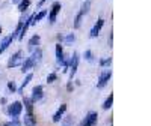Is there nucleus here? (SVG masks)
I'll use <instances>...</instances> for the list:
<instances>
[{"label":"nucleus","instance_id":"obj_1","mask_svg":"<svg viewBox=\"0 0 151 126\" xmlns=\"http://www.w3.org/2000/svg\"><path fill=\"white\" fill-rule=\"evenodd\" d=\"M79 59H80L79 54L74 51L73 56H71V59H70V65H68V69H70V81H73L76 72H77V68H79Z\"/></svg>","mask_w":151,"mask_h":126},{"label":"nucleus","instance_id":"obj_2","mask_svg":"<svg viewBox=\"0 0 151 126\" xmlns=\"http://www.w3.org/2000/svg\"><path fill=\"white\" fill-rule=\"evenodd\" d=\"M110 77H112V71L109 68H104V71L100 74L98 81H97V87H98V89H103V87L107 84V81L110 80Z\"/></svg>","mask_w":151,"mask_h":126},{"label":"nucleus","instance_id":"obj_3","mask_svg":"<svg viewBox=\"0 0 151 126\" xmlns=\"http://www.w3.org/2000/svg\"><path fill=\"white\" fill-rule=\"evenodd\" d=\"M21 111H23V104L18 102V101L12 102V104L8 107V114H9L11 117H14V119H17V117L21 114Z\"/></svg>","mask_w":151,"mask_h":126},{"label":"nucleus","instance_id":"obj_4","mask_svg":"<svg viewBox=\"0 0 151 126\" xmlns=\"http://www.w3.org/2000/svg\"><path fill=\"white\" fill-rule=\"evenodd\" d=\"M97 122H98V114H97L95 111H89L79 126H95Z\"/></svg>","mask_w":151,"mask_h":126},{"label":"nucleus","instance_id":"obj_5","mask_svg":"<svg viewBox=\"0 0 151 126\" xmlns=\"http://www.w3.org/2000/svg\"><path fill=\"white\" fill-rule=\"evenodd\" d=\"M60 9H62V5H60L59 2H55V3L52 5V8H50V12H48V23H50V24H55V23H56V17H58V14L60 12Z\"/></svg>","mask_w":151,"mask_h":126},{"label":"nucleus","instance_id":"obj_6","mask_svg":"<svg viewBox=\"0 0 151 126\" xmlns=\"http://www.w3.org/2000/svg\"><path fill=\"white\" fill-rule=\"evenodd\" d=\"M23 63V53L21 51H17L15 54H12L9 62H8V68L12 69V68H15V66H20Z\"/></svg>","mask_w":151,"mask_h":126},{"label":"nucleus","instance_id":"obj_7","mask_svg":"<svg viewBox=\"0 0 151 126\" xmlns=\"http://www.w3.org/2000/svg\"><path fill=\"white\" fill-rule=\"evenodd\" d=\"M42 92H44V87H42V86H36V87H33L32 96H30V99H32V102H33V104L42 99V95H44Z\"/></svg>","mask_w":151,"mask_h":126},{"label":"nucleus","instance_id":"obj_8","mask_svg":"<svg viewBox=\"0 0 151 126\" xmlns=\"http://www.w3.org/2000/svg\"><path fill=\"white\" fill-rule=\"evenodd\" d=\"M32 26V15L30 17H27L26 20L23 21V26H21V30H20V33H18V39L20 41H23L24 39V35L27 33V29Z\"/></svg>","mask_w":151,"mask_h":126},{"label":"nucleus","instance_id":"obj_9","mask_svg":"<svg viewBox=\"0 0 151 126\" xmlns=\"http://www.w3.org/2000/svg\"><path fill=\"white\" fill-rule=\"evenodd\" d=\"M104 26V20L103 18H98L97 20V23L94 24V27L91 29V33H89V38H97L98 36V33H100V30H101V27Z\"/></svg>","mask_w":151,"mask_h":126},{"label":"nucleus","instance_id":"obj_10","mask_svg":"<svg viewBox=\"0 0 151 126\" xmlns=\"http://www.w3.org/2000/svg\"><path fill=\"white\" fill-rule=\"evenodd\" d=\"M56 62L62 66L65 63V54H64V50H62L60 44H56Z\"/></svg>","mask_w":151,"mask_h":126},{"label":"nucleus","instance_id":"obj_11","mask_svg":"<svg viewBox=\"0 0 151 126\" xmlns=\"http://www.w3.org/2000/svg\"><path fill=\"white\" fill-rule=\"evenodd\" d=\"M30 59L33 60L35 65H40V63L42 62V50H41V48H35L33 51H32Z\"/></svg>","mask_w":151,"mask_h":126},{"label":"nucleus","instance_id":"obj_12","mask_svg":"<svg viewBox=\"0 0 151 126\" xmlns=\"http://www.w3.org/2000/svg\"><path fill=\"white\" fill-rule=\"evenodd\" d=\"M35 68V63H33V60L30 59V57H27L26 60L23 62V65H21V72L23 74H27L30 69H33Z\"/></svg>","mask_w":151,"mask_h":126},{"label":"nucleus","instance_id":"obj_13","mask_svg":"<svg viewBox=\"0 0 151 126\" xmlns=\"http://www.w3.org/2000/svg\"><path fill=\"white\" fill-rule=\"evenodd\" d=\"M40 39H41V38L38 35H33L30 38L29 42H27V50H29V51H33L35 48H38V45H40Z\"/></svg>","mask_w":151,"mask_h":126},{"label":"nucleus","instance_id":"obj_14","mask_svg":"<svg viewBox=\"0 0 151 126\" xmlns=\"http://www.w3.org/2000/svg\"><path fill=\"white\" fill-rule=\"evenodd\" d=\"M67 111V104H62L60 107H59V110L53 114V122L55 123H58V122H60V119H62V116H64V113Z\"/></svg>","mask_w":151,"mask_h":126},{"label":"nucleus","instance_id":"obj_15","mask_svg":"<svg viewBox=\"0 0 151 126\" xmlns=\"http://www.w3.org/2000/svg\"><path fill=\"white\" fill-rule=\"evenodd\" d=\"M12 38L11 36H6V38H3V41H2V44H0V54H3L6 50H8V47L12 44Z\"/></svg>","mask_w":151,"mask_h":126},{"label":"nucleus","instance_id":"obj_16","mask_svg":"<svg viewBox=\"0 0 151 126\" xmlns=\"http://www.w3.org/2000/svg\"><path fill=\"white\" fill-rule=\"evenodd\" d=\"M21 104L24 105V108H26L27 114H33V102H32V99H30V98H24Z\"/></svg>","mask_w":151,"mask_h":126},{"label":"nucleus","instance_id":"obj_17","mask_svg":"<svg viewBox=\"0 0 151 126\" xmlns=\"http://www.w3.org/2000/svg\"><path fill=\"white\" fill-rule=\"evenodd\" d=\"M23 122H24V126H36V117L33 114H26Z\"/></svg>","mask_w":151,"mask_h":126},{"label":"nucleus","instance_id":"obj_18","mask_svg":"<svg viewBox=\"0 0 151 126\" xmlns=\"http://www.w3.org/2000/svg\"><path fill=\"white\" fill-rule=\"evenodd\" d=\"M45 15H47V11H45V9H44V11H40L38 14H33V15H32V26H33V24H36L38 21H41Z\"/></svg>","mask_w":151,"mask_h":126},{"label":"nucleus","instance_id":"obj_19","mask_svg":"<svg viewBox=\"0 0 151 126\" xmlns=\"http://www.w3.org/2000/svg\"><path fill=\"white\" fill-rule=\"evenodd\" d=\"M60 125H62V126H73V125H74V117H73L71 114L62 117V119H60Z\"/></svg>","mask_w":151,"mask_h":126},{"label":"nucleus","instance_id":"obj_20","mask_svg":"<svg viewBox=\"0 0 151 126\" xmlns=\"http://www.w3.org/2000/svg\"><path fill=\"white\" fill-rule=\"evenodd\" d=\"M32 78H33V75H32V74H27V75H26V78H24V81H23V84H21V86L18 87V89H17V92H18V93H23L24 87H26V86L32 81Z\"/></svg>","mask_w":151,"mask_h":126},{"label":"nucleus","instance_id":"obj_21","mask_svg":"<svg viewBox=\"0 0 151 126\" xmlns=\"http://www.w3.org/2000/svg\"><path fill=\"white\" fill-rule=\"evenodd\" d=\"M29 6H30V0H21V2L18 3V11L23 14V12H26V11H27Z\"/></svg>","mask_w":151,"mask_h":126},{"label":"nucleus","instance_id":"obj_22","mask_svg":"<svg viewBox=\"0 0 151 126\" xmlns=\"http://www.w3.org/2000/svg\"><path fill=\"white\" fill-rule=\"evenodd\" d=\"M89 9H91V0H85L82 8H80V11L83 12V15H86L88 12H89Z\"/></svg>","mask_w":151,"mask_h":126},{"label":"nucleus","instance_id":"obj_23","mask_svg":"<svg viewBox=\"0 0 151 126\" xmlns=\"http://www.w3.org/2000/svg\"><path fill=\"white\" fill-rule=\"evenodd\" d=\"M82 18H83V12L80 11L77 15H76V18H74V29H79L80 27V23H82Z\"/></svg>","mask_w":151,"mask_h":126},{"label":"nucleus","instance_id":"obj_24","mask_svg":"<svg viewBox=\"0 0 151 126\" xmlns=\"http://www.w3.org/2000/svg\"><path fill=\"white\" fill-rule=\"evenodd\" d=\"M112 104H113V95L110 93V95L107 96V99L104 101V104H103V110H109V108L112 107Z\"/></svg>","mask_w":151,"mask_h":126},{"label":"nucleus","instance_id":"obj_25","mask_svg":"<svg viewBox=\"0 0 151 126\" xmlns=\"http://www.w3.org/2000/svg\"><path fill=\"white\" fill-rule=\"evenodd\" d=\"M74 39H76V35H74V33H70V35H67V36L64 38V42H65L67 45H70V44L74 42Z\"/></svg>","mask_w":151,"mask_h":126},{"label":"nucleus","instance_id":"obj_26","mask_svg":"<svg viewBox=\"0 0 151 126\" xmlns=\"http://www.w3.org/2000/svg\"><path fill=\"white\" fill-rule=\"evenodd\" d=\"M112 65V57H109V59H103V60H100V66L101 68H109Z\"/></svg>","mask_w":151,"mask_h":126},{"label":"nucleus","instance_id":"obj_27","mask_svg":"<svg viewBox=\"0 0 151 126\" xmlns=\"http://www.w3.org/2000/svg\"><path fill=\"white\" fill-rule=\"evenodd\" d=\"M83 57H85L88 62H94V56H92V51H91V50H86L85 54H83Z\"/></svg>","mask_w":151,"mask_h":126},{"label":"nucleus","instance_id":"obj_28","mask_svg":"<svg viewBox=\"0 0 151 126\" xmlns=\"http://www.w3.org/2000/svg\"><path fill=\"white\" fill-rule=\"evenodd\" d=\"M56 80H58V74H56V72L48 74V77H47V83H55Z\"/></svg>","mask_w":151,"mask_h":126},{"label":"nucleus","instance_id":"obj_29","mask_svg":"<svg viewBox=\"0 0 151 126\" xmlns=\"http://www.w3.org/2000/svg\"><path fill=\"white\" fill-rule=\"evenodd\" d=\"M8 89L14 93V92H17V86H15V81H9L8 83Z\"/></svg>","mask_w":151,"mask_h":126},{"label":"nucleus","instance_id":"obj_30","mask_svg":"<svg viewBox=\"0 0 151 126\" xmlns=\"http://www.w3.org/2000/svg\"><path fill=\"white\" fill-rule=\"evenodd\" d=\"M5 126H21V123L17 120V119H14V120H12V122H9V123H6Z\"/></svg>","mask_w":151,"mask_h":126},{"label":"nucleus","instance_id":"obj_31","mask_svg":"<svg viewBox=\"0 0 151 126\" xmlns=\"http://www.w3.org/2000/svg\"><path fill=\"white\" fill-rule=\"evenodd\" d=\"M112 44H113V33L110 32V36H109V47H112Z\"/></svg>","mask_w":151,"mask_h":126},{"label":"nucleus","instance_id":"obj_32","mask_svg":"<svg viewBox=\"0 0 151 126\" xmlns=\"http://www.w3.org/2000/svg\"><path fill=\"white\" fill-rule=\"evenodd\" d=\"M67 90H68V92H71V90H73V83H71V81L67 84Z\"/></svg>","mask_w":151,"mask_h":126},{"label":"nucleus","instance_id":"obj_33","mask_svg":"<svg viewBox=\"0 0 151 126\" xmlns=\"http://www.w3.org/2000/svg\"><path fill=\"white\" fill-rule=\"evenodd\" d=\"M44 2H45V0H40V3H38V6H42V5H44Z\"/></svg>","mask_w":151,"mask_h":126},{"label":"nucleus","instance_id":"obj_34","mask_svg":"<svg viewBox=\"0 0 151 126\" xmlns=\"http://www.w3.org/2000/svg\"><path fill=\"white\" fill-rule=\"evenodd\" d=\"M20 2H21V0H12V3H15V5H18Z\"/></svg>","mask_w":151,"mask_h":126},{"label":"nucleus","instance_id":"obj_35","mask_svg":"<svg viewBox=\"0 0 151 126\" xmlns=\"http://www.w3.org/2000/svg\"><path fill=\"white\" fill-rule=\"evenodd\" d=\"M0 35H2V27H0Z\"/></svg>","mask_w":151,"mask_h":126}]
</instances>
